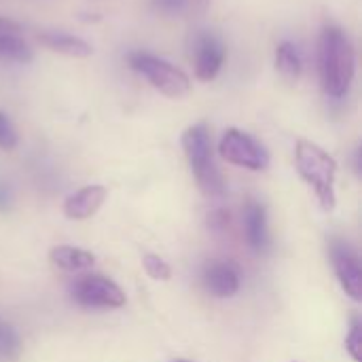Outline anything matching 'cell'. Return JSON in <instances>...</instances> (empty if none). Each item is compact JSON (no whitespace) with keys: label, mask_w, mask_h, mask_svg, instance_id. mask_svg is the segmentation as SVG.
I'll use <instances>...</instances> for the list:
<instances>
[{"label":"cell","mask_w":362,"mask_h":362,"mask_svg":"<svg viewBox=\"0 0 362 362\" xmlns=\"http://www.w3.org/2000/svg\"><path fill=\"white\" fill-rule=\"evenodd\" d=\"M318 72L329 98L341 100L348 95L356 72V55L350 36L339 25H325L320 34Z\"/></svg>","instance_id":"6da1fadb"},{"label":"cell","mask_w":362,"mask_h":362,"mask_svg":"<svg viewBox=\"0 0 362 362\" xmlns=\"http://www.w3.org/2000/svg\"><path fill=\"white\" fill-rule=\"evenodd\" d=\"M295 165H297L299 176L314 189L320 206L327 212L335 210V206H337V195H335L337 161L316 142L297 140Z\"/></svg>","instance_id":"7a4b0ae2"},{"label":"cell","mask_w":362,"mask_h":362,"mask_svg":"<svg viewBox=\"0 0 362 362\" xmlns=\"http://www.w3.org/2000/svg\"><path fill=\"white\" fill-rule=\"evenodd\" d=\"M182 151L189 161V168L195 176V182L199 191L206 197H221L225 193V180L221 176V170L214 163L212 155V136L206 123L189 125L182 132Z\"/></svg>","instance_id":"3957f363"},{"label":"cell","mask_w":362,"mask_h":362,"mask_svg":"<svg viewBox=\"0 0 362 362\" xmlns=\"http://www.w3.org/2000/svg\"><path fill=\"white\" fill-rule=\"evenodd\" d=\"M127 64L132 70L142 74L159 93L165 98H182L191 91V78L185 70L174 66L172 62L146 53V51H132L127 55Z\"/></svg>","instance_id":"277c9868"},{"label":"cell","mask_w":362,"mask_h":362,"mask_svg":"<svg viewBox=\"0 0 362 362\" xmlns=\"http://www.w3.org/2000/svg\"><path fill=\"white\" fill-rule=\"evenodd\" d=\"M70 297L87 310H119L125 305V293L112 280L100 274H83L70 284Z\"/></svg>","instance_id":"5b68a950"},{"label":"cell","mask_w":362,"mask_h":362,"mask_svg":"<svg viewBox=\"0 0 362 362\" xmlns=\"http://www.w3.org/2000/svg\"><path fill=\"white\" fill-rule=\"evenodd\" d=\"M218 155L238 168H246L252 172H263L269 168V153L267 148L255 140L250 134L238 129V127H229L221 142H218Z\"/></svg>","instance_id":"8992f818"},{"label":"cell","mask_w":362,"mask_h":362,"mask_svg":"<svg viewBox=\"0 0 362 362\" xmlns=\"http://www.w3.org/2000/svg\"><path fill=\"white\" fill-rule=\"evenodd\" d=\"M329 255L335 276L346 295L354 301H362V269L356 250L346 240H331Z\"/></svg>","instance_id":"52a82bcc"},{"label":"cell","mask_w":362,"mask_h":362,"mask_svg":"<svg viewBox=\"0 0 362 362\" xmlns=\"http://www.w3.org/2000/svg\"><path fill=\"white\" fill-rule=\"evenodd\" d=\"M227 59V49L223 40L214 34H202L195 42V78L202 83H210L223 70Z\"/></svg>","instance_id":"ba28073f"},{"label":"cell","mask_w":362,"mask_h":362,"mask_svg":"<svg viewBox=\"0 0 362 362\" xmlns=\"http://www.w3.org/2000/svg\"><path fill=\"white\" fill-rule=\"evenodd\" d=\"M202 282L204 288L218 299H227L233 297L240 291L242 278H240V269L229 263V261H212L204 267L202 274Z\"/></svg>","instance_id":"9c48e42d"},{"label":"cell","mask_w":362,"mask_h":362,"mask_svg":"<svg viewBox=\"0 0 362 362\" xmlns=\"http://www.w3.org/2000/svg\"><path fill=\"white\" fill-rule=\"evenodd\" d=\"M106 187L102 185H87L78 191H74L72 195H68V199L64 202V214L70 221H85L91 218L106 202Z\"/></svg>","instance_id":"30bf717a"},{"label":"cell","mask_w":362,"mask_h":362,"mask_svg":"<svg viewBox=\"0 0 362 362\" xmlns=\"http://www.w3.org/2000/svg\"><path fill=\"white\" fill-rule=\"evenodd\" d=\"M0 59L15 64H30L34 59V51L25 42L19 23L6 17H0Z\"/></svg>","instance_id":"8fae6325"},{"label":"cell","mask_w":362,"mask_h":362,"mask_svg":"<svg viewBox=\"0 0 362 362\" xmlns=\"http://www.w3.org/2000/svg\"><path fill=\"white\" fill-rule=\"evenodd\" d=\"M38 42L53 53L74 57V59H87L93 55V47L85 38L74 36L64 30H45L38 34Z\"/></svg>","instance_id":"7c38bea8"},{"label":"cell","mask_w":362,"mask_h":362,"mask_svg":"<svg viewBox=\"0 0 362 362\" xmlns=\"http://www.w3.org/2000/svg\"><path fill=\"white\" fill-rule=\"evenodd\" d=\"M244 233L248 246L263 255L269 250V229H267V212L259 202H248L244 208Z\"/></svg>","instance_id":"4fadbf2b"},{"label":"cell","mask_w":362,"mask_h":362,"mask_svg":"<svg viewBox=\"0 0 362 362\" xmlns=\"http://www.w3.org/2000/svg\"><path fill=\"white\" fill-rule=\"evenodd\" d=\"M49 259L51 263L62 269V272H68V274H81V272H87L93 267L95 263V257L87 250H81V248H74V246H57L49 252Z\"/></svg>","instance_id":"5bb4252c"},{"label":"cell","mask_w":362,"mask_h":362,"mask_svg":"<svg viewBox=\"0 0 362 362\" xmlns=\"http://www.w3.org/2000/svg\"><path fill=\"white\" fill-rule=\"evenodd\" d=\"M276 68L286 81H297L303 70V57L295 42L282 40L276 47Z\"/></svg>","instance_id":"9a60e30c"},{"label":"cell","mask_w":362,"mask_h":362,"mask_svg":"<svg viewBox=\"0 0 362 362\" xmlns=\"http://www.w3.org/2000/svg\"><path fill=\"white\" fill-rule=\"evenodd\" d=\"M21 354V341L17 331L0 320V361H17Z\"/></svg>","instance_id":"2e32d148"},{"label":"cell","mask_w":362,"mask_h":362,"mask_svg":"<svg viewBox=\"0 0 362 362\" xmlns=\"http://www.w3.org/2000/svg\"><path fill=\"white\" fill-rule=\"evenodd\" d=\"M142 267H144L146 276L153 278V280L168 282L172 278V267L159 255H144L142 257Z\"/></svg>","instance_id":"e0dca14e"},{"label":"cell","mask_w":362,"mask_h":362,"mask_svg":"<svg viewBox=\"0 0 362 362\" xmlns=\"http://www.w3.org/2000/svg\"><path fill=\"white\" fill-rule=\"evenodd\" d=\"M17 142H19V136L11 117L0 110V151H13Z\"/></svg>","instance_id":"ac0fdd59"},{"label":"cell","mask_w":362,"mask_h":362,"mask_svg":"<svg viewBox=\"0 0 362 362\" xmlns=\"http://www.w3.org/2000/svg\"><path fill=\"white\" fill-rule=\"evenodd\" d=\"M346 350H348V354L352 356L354 362L362 361V322L358 318L352 320L350 333L346 337Z\"/></svg>","instance_id":"d6986e66"},{"label":"cell","mask_w":362,"mask_h":362,"mask_svg":"<svg viewBox=\"0 0 362 362\" xmlns=\"http://www.w3.org/2000/svg\"><path fill=\"white\" fill-rule=\"evenodd\" d=\"M227 223H229V214H227L225 210H214V212L208 216V225H210L214 231L225 229V227H227Z\"/></svg>","instance_id":"ffe728a7"},{"label":"cell","mask_w":362,"mask_h":362,"mask_svg":"<svg viewBox=\"0 0 362 362\" xmlns=\"http://www.w3.org/2000/svg\"><path fill=\"white\" fill-rule=\"evenodd\" d=\"M13 206V193H11V187L6 182L0 180V212H6L11 210Z\"/></svg>","instance_id":"44dd1931"},{"label":"cell","mask_w":362,"mask_h":362,"mask_svg":"<svg viewBox=\"0 0 362 362\" xmlns=\"http://www.w3.org/2000/svg\"><path fill=\"white\" fill-rule=\"evenodd\" d=\"M187 0H155V6L163 13H178Z\"/></svg>","instance_id":"7402d4cb"},{"label":"cell","mask_w":362,"mask_h":362,"mask_svg":"<svg viewBox=\"0 0 362 362\" xmlns=\"http://www.w3.org/2000/svg\"><path fill=\"white\" fill-rule=\"evenodd\" d=\"M191 4H193V8H197L199 13H204L210 6V0H191Z\"/></svg>","instance_id":"603a6c76"},{"label":"cell","mask_w":362,"mask_h":362,"mask_svg":"<svg viewBox=\"0 0 362 362\" xmlns=\"http://www.w3.org/2000/svg\"><path fill=\"white\" fill-rule=\"evenodd\" d=\"M174 362H191V361H174Z\"/></svg>","instance_id":"cb8c5ba5"}]
</instances>
